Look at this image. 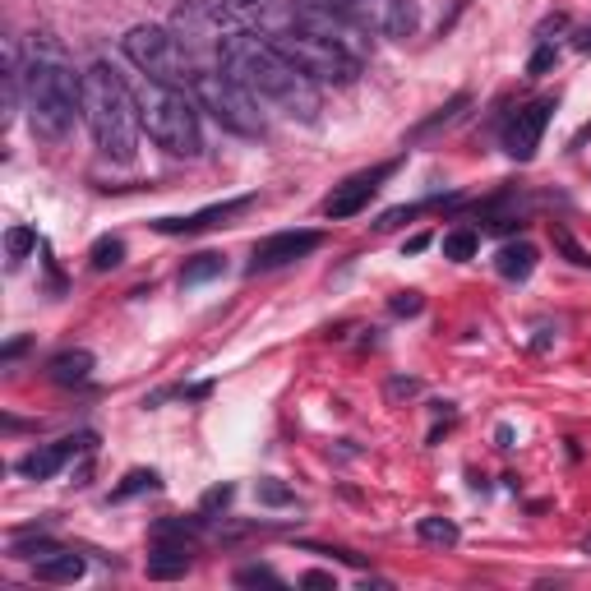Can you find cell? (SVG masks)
Returning <instances> with one entry per match:
<instances>
[{"mask_svg": "<svg viewBox=\"0 0 591 591\" xmlns=\"http://www.w3.org/2000/svg\"><path fill=\"white\" fill-rule=\"evenodd\" d=\"M218 65L259 102L287 121L314 125L319 121V84L301 65H291L268 37L259 33H227L218 42Z\"/></svg>", "mask_w": 591, "mask_h": 591, "instance_id": "obj_1", "label": "cell"}, {"mask_svg": "<svg viewBox=\"0 0 591 591\" xmlns=\"http://www.w3.org/2000/svg\"><path fill=\"white\" fill-rule=\"evenodd\" d=\"M24 111L37 139L61 144L70 139L74 121L84 116V74L74 70L70 51L56 33L28 37V70H24Z\"/></svg>", "mask_w": 591, "mask_h": 591, "instance_id": "obj_2", "label": "cell"}, {"mask_svg": "<svg viewBox=\"0 0 591 591\" xmlns=\"http://www.w3.org/2000/svg\"><path fill=\"white\" fill-rule=\"evenodd\" d=\"M84 121L93 134L97 153L107 162H121L130 167L134 153H139V102H134V88L125 84L116 65L93 61L84 70Z\"/></svg>", "mask_w": 591, "mask_h": 591, "instance_id": "obj_3", "label": "cell"}, {"mask_svg": "<svg viewBox=\"0 0 591 591\" xmlns=\"http://www.w3.org/2000/svg\"><path fill=\"white\" fill-rule=\"evenodd\" d=\"M134 102H139V121H144L148 139L171 157H199L204 153V130H199V102L185 88L157 84L148 74H139L134 84Z\"/></svg>", "mask_w": 591, "mask_h": 591, "instance_id": "obj_4", "label": "cell"}, {"mask_svg": "<svg viewBox=\"0 0 591 591\" xmlns=\"http://www.w3.org/2000/svg\"><path fill=\"white\" fill-rule=\"evenodd\" d=\"M121 51L139 74L157 79V84L185 88V93H190L194 74H199V65H194V56H190V42L167 24H134L130 33L121 37Z\"/></svg>", "mask_w": 591, "mask_h": 591, "instance_id": "obj_5", "label": "cell"}, {"mask_svg": "<svg viewBox=\"0 0 591 591\" xmlns=\"http://www.w3.org/2000/svg\"><path fill=\"white\" fill-rule=\"evenodd\" d=\"M273 47L287 56L291 65H301L305 74H310L314 84H333V88H347V84H356L361 79V56H351L347 47H342L338 37H328V33H319V28H310L301 19L296 28H287V33H278V37H268Z\"/></svg>", "mask_w": 591, "mask_h": 591, "instance_id": "obj_6", "label": "cell"}, {"mask_svg": "<svg viewBox=\"0 0 591 591\" xmlns=\"http://www.w3.org/2000/svg\"><path fill=\"white\" fill-rule=\"evenodd\" d=\"M190 97L199 102V111H208L213 121L222 125V130L241 134V139H264V116H259V102H254L250 93H245L236 79H231L227 70H199L190 84Z\"/></svg>", "mask_w": 591, "mask_h": 591, "instance_id": "obj_7", "label": "cell"}, {"mask_svg": "<svg viewBox=\"0 0 591 591\" xmlns=\"http://www.w3.org/2000/svg\"><path fill=\"white\" fill-rule=\"evenodd\" d=\"M222 33L278 37L301 24V0H218Z\"/></svg>", "mask_w": 591, "mask_h": 591, "instance_id": "obj_8", "label": "cell"}, {"mask_svg": "<svg viewBox=\"0 0 591 591\" xmlns=\"http://www.w3.org/2000/svg\"><path fill=\"white\" fill-rule=\"evenodd\" d=\"M398 171V162H379V167H370V171H356V176H347L342 185H333V194H328L324 204H319V213L324 218H333V222H347V218H356V213H365L370 208V199H374V190L388 181Z\"/></svg>", "mask_w": 591, "mask_h": 591, "instance_id": "obj_9", "label": "cell"}, {"mask_svg": "<svg viewBox=\"0 0 591 591\" xmlns=\"http://www.w3.org/2000/svg\"><path fill=\"white\" fill-rule=\"evenodd\" d=\"M550 111H555V97H536V102H527L522 111L508 116L499 144H504V153L513 157V162H531V157H536L541 134H545V125H550Z\"/></svg>", "mask_w": 591, "mask_h": 591, "instance_id": "obj_10", "label": "cell"}, {"mask_svg": "<svg viewBox=\"0 0 591 591\" xmlns=\"http://www.w3.org/2000/svg\"><path fill=\"white\" fill-rule=\"evenodd\" d=\"M351 24L374 37H411L416 33V5L411 0H356Z\"/></svg>", "mask_w": 591, "mask_h": 591, "instance_id": "obj_11", "label": "cell"}, {"mask_svg": "<svg viewBox=\"0 0 591 591\" xmlns=\"http://www.w3.org/2000/svg\"><path fill=\"white\" fill-rule=\"evenodd\" d=\"M324 245L319 231H278V236H264L254 245V259H250V273H273V268H287L305 254H314Z\"/></svg>", "mask_w": 591, "mask_h": 591, "instance_id": "obj_12", "label": "cell"}, {"mask_svg": "<svg viewBox=\"0 0 591 591\" xmlns=\"http://www.w3.org/2000/svg\"><path fill=\"white\" fill-rule=\"evenodd\" d=\"M250 208H254V194H236V199L208 204V208H199V213H185V218H157L153 231H162V236H194V231H208V227H222V222L241 218Z\"/></svg>", "mask_w": 591, "mask_h": 591, "instance_id": "obj_13", "label": "cell"}, {"mask_svg": "<svg viewBox=\"0 0 591 591\" xmlns=\"http://www.w3.org/2000/svg\"><path fill=\"white\" fill-rule=\"evenodd\" d=\"M79 448H93V435H70V439H56V444L33 448L28 458H19V476H28V481H51Z\"/></svg>", "mask_w": 591, "mask_h": 591, "instance_id": "obj_14", "label": "cell"}, {"mask_svg": "<svg viewBox=\"0 0 591 591\" xmlns=\"http://www.w3.org/2000/svg\"><path fill=\"white\" fill-rule=\"evenodd\" d=\"M190 573V541H153L148 555V578L153 582H171Z\"/></svg>", "mask_w": 591, "mask_h": 591, "instance_id": "obj_15", "label": "cell"}, {"mask_svg": "<svg viewBox=\"0 0 591 591\" xmlns=\"http://www.w3.org/2000/svg\"><path fill=\"white\" fill-rule=\"evenodd\" d=\"M495 273H499V278H508V282H527L531 273H536V245H531V241H508V245H499Z\"/></svg>", "mask_w": 591, "mask_h": 591, "instance_id": "obj_16", "label": "cell"}, {"mask_svg": "<svg viewBox=\"0 0 591 591\" xmlns=\"http://www.w3.org/2000/svg\"><path fill=\"white\" fill-rule=\"evenodd\" d=\"M93 351H84V347H74V351H61V356H51V365H47V374L56 379L61 388H74V384H88L93 379Z\"/></svg>", "mask_w": 591, "mask_h": 591, "instance_id": "obj_17", "label": "cell"}, {"mask_svg": "<svg viewBox=\"0 0 591 591\" xmlns=\"http://www.w3.org/2000/svg\"><path fill=\"white\" fill-rule=\"evenodd\" d=\"M33 578H37V582H51V587L79 582V578H84V555H74V550H56V555L37 559V564H33Z\"/></svg>", "mask_w": 591, "mask_h": 591, "instance_id": "obj_18", "label": "cell"}, {"mask_svg": "<svg viewBox=\"0 0 591 591\" xmlns=\"http://www.w3.org/2000/svg\"><path fill=\"white\" fill-rule=\"evenodd\" d=\"M227 273V259L222 254H194V259H185V268H181V287H204V282H213V278H222Z\"/></svg>", "mask_w": 591, "mask_h": 591, "instance_id": "obj_19", "label": "cell"}, {"mask_svg": "<svg viewBox=\"0 0 591 591\" xmlns=\"http://www.w3.org/2000/svg\"><path fill=\"white\" fill-rule=\"evenodd\" d=\"M88 264H93V273H111V268L125 264V241L121 236H102V241L88 250Z\"/></svg>", "mask_w": 591, "mask_h": 591, "instance_id": "obj_20", "label": "cell"}, {"mask_svg": "<svg viewBox=\"0 0 591 591\" xmlns=\"http://www.w3.org/2000/svg\"><path fill=\"white\" fill-rule=\"evenodd\" d=\"M56 550H65V545H56L51 536H14V545H10V555L14 559H28V564H37V559H47V555H56Z\"/></svg>", "mask_w": 591, "mask_h": 591, "instance_id": "obj_21", "label": "cell"}, {"mask_svg": "<svg viewBox=\"0 0 591 591\" xmlns=\"http://www.w3.org/2000/svg\"><path fill=\"white\" fill-rule=\"evenodd\" d=\"M416 536L425 545H458V522L453 518H421L416 522Z\"/></svg>", "mask_w": 591, "mask_h": 591, "instance_id": "obj_22", "label": "cell"}, {"mask_svg": "<svg viewBox=\"0 0 591 591\" xmlns=\"http://www.w3.org/2000/svg\"><path fill=\"white\" fill-rule=\"evenodd\" d=\"M144 490H157V471L153 467H134L130 476H125V481L111 490V499H116V504H125V499L144 495Z\"/></svg>", "mask_w": 591, "mask_h": 591, "instance_id": "obj_23", "label": "cell"}, {"mask_svg": "<svg viewBox=\"0 0 591 591\" xmlns=\"http://www.w3.org/2000/svg\"><path fill=\"white\" fill-rule=\"evenodd\" d=\"M476 245H481V236L471 227H458L444 236V259H453V264H467L471 254H476Z\"/></svg>", "mask_w": 591, "mask_h": 591, "instance_id": "obj_24", "label": "cell"}, {"mask_svg": "<svg viewBox=\"0 0 591 591\" xmlns=\"http://www.w3.org/2000/svg\"><path fill=\"white\" fill-rule=\"evenodd\" d=\"M5 250H10L14 264H19V259H28V254L37 250V231H28V227H10V231H5Z\"/></svg>", "mask_w": 591, "mask_h": 591, "instance_id": "obj_25", "label": "cell"}, {"mask_svg": "<svg viewBox=\"0 0 591 591\" xmlns=\"http://www.w3.org/2000/svg\"><path fill=\"white\" fill-rule=\"evenodd\" d=\"M259 504H268V508H287V504H296V495H291L287 485H278V481H259Z\"/></svg>", "mask_w": 591, "mask_h": 591, "instance_id": "obj_26", "label": "cell"}, {"mask_svg": "<svg viewBox=\"0 0 591 591\" xmlns=\"http://www.w3.org/2000/svg\"><path fill=\"white\" fill-rule=\"evenodd\" d=\"M555 250H564L568 254V264H578V268H591V250H582L568 231H555Z\"/></svg>", "mask_w": 591, "mask_h": 591, "instance_id": "obj_27", "label": "cell"}, {"mask_svg": "<svg viewBox=\"0 0 591 591\" xmlns=\"http://www.w3.org/2000/svg\"><path fill=\"white\" fill-rule=\"evenodd\" d=\"M236 582H241V587H254V582H268V587H282V578H278V573H273V568H259V564L241 568V573H236Z\"/></svg>", "mask_w": 591, "mask_h": 591, "instance_id": "obj_28", "label": "cell"}, {"mask_svg": "<svg viewBox=\"0 0 591 591\" xmlns=\"http://www.w3.org/2000/svg\"><path fill=\"white\" fill-rule=\"evenodd\" d=\"M421 291H398V296H393V301H388V310L393 314H421Z\"/></svg>", "mask_w": 591, "mask_h": 591, "instance_id": "obj_29", "label": "cell"}, {"mask_svg": "<svg viewBox=\"0 0 591 591\" xmlns=\"http://www.w3.org/2000/svg\"><path fill=\"white\" fill-rule=\"evenodd\" d=\"M555 61H559V51L555 47H541L536 56L527 61V74H545V70H555Z\"/></svg>", "mask_w": 591, "mask_h": 591, "instance_id": "obj_30", "label": "cell"}, {"mask_svg": "<svg viewBox=\"0 0 591 591\" xmlns=\"http://www.w3.org/2000/svg\"><path fill=\"white\" fill-rule=\"evenodd\" d=\"M231 495H236L231 485H213V490L204 495V508H199V513H213V508H227V504H231Z\"/></svg>", "mask_w": 591, "mask_h": 591, "instance_id": "obj_31", "label": "cell"}, {"mask_svg": "<svg viewBox=\"0 0 591 591\" xmlns=\"http://www.w3.org/2000/svg\"><path fill=\"white\" fill-rule=\"evenodd\" d=\"M416 393H421L416 379H393V384H388V398H393V402H398V398H416Z\"/></svg>", "mask_w": 591, "mask_h": 591, "instance_id": "obj_32", "label": "cell"}, {"mask_svg": "<svg viewBox=\"0 0 591 591\" xmlns=\"http://www.w3.org/2000/svg\"><path fill=\"white\" fill-rule=\"evenodd\" d=\"M301 587H333V573H305Z\"/></svg>", "mask_w": 591, "mask_h": 591, "instance_id": "obj_33", "label": "cell"}, {"mask_svg": "<svg viewBox=\"0 0 591 591\" xmlns=\"http://www.w3.org/2000/svg\"><path fill=\"white\" fill-rule=\"evenodd\" d=\"M425 245H430V236H411V241H407V250H411V254H421Z\"/></svg>", "mask_w": 591, "mask_h": 591, "instance_id": "obj_34", "label": "cell"}, {"mask_svg": "<svg viewBox=\"0 0 591 591\" xmlns=\"http://www.w3.org/2000/svg\"><path fill=\"white\" fill-rule=\"evenodd\" d=\"M573 47H578V51H591V28H587V33H578V42H573Z\"/></svg>", "mask_w": 591, "mask_h": 591, "instance_id": "obj_35", "label": "cell"}, {"mask_svg": "<svg viewBox=\"0 0 591 591\" xmlns=\"http://www.w3.org/2000/svg\"><path fill=\"white\" fill-rule=\"evenodd\" d=\"M582 555H591V536H587V541H582Z\"/></svg>", "mask_w": 591, "mask_h": 591, "instance_id": "obj_36", "label": "cell"}]
</instances>
